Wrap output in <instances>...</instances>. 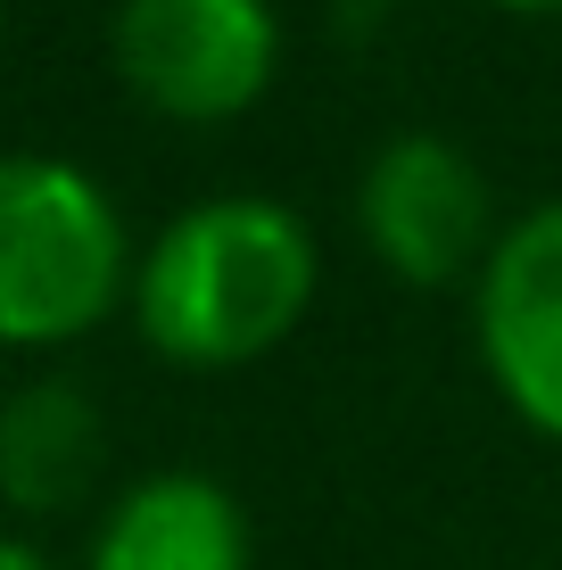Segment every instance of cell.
Masks as SVG:
<instances>
[{"label": "cell", "mask_w": 562, "mask_h": 570, "mask_svg": "<svg viewBox=\"0 0 562 570\" xmlns=\"http://www.w3.org/2000/svg\"><path fill=\"white\" fill-rule=\"evenodd\" d=\"M257 538L224 480L207 471H149L108 497L91 529V570H248Z\"/></svg>", "instance_id": "obj_6"}, {"label": "cell", "mask_w": 562, "mask_h": 570, "mask_svg": "<svg viewBox=\"0 0 562 570\" xmlns=\"http://www.w3.org/2000/svg\"><path fill=\"white\" fill-rule=\"evenodd\" d=\"M0 33H9V0H0Z\"/></svg>", "instance_id": "obj_11"}, {"label": "cell", "mask_w": 562, "mask_h": 570, "mask_svg": "<svg viewBox=\"0 0 562 570\" xmlns=\"http://www.w3.org/2000/svg\"><path fill=\"white\" fill-rule=\"evenodd\" d=\"M0 570H58V562L33 538H9V529H0Z\"/></svg>", "instance_id": "obj_9"}, {"label": "cell", "mask_w": 562, "mask_h": 570, "mask_svg": "<svg viewBox=\"0 0 562 570\" xmlns=\"http://www.w3.org/2000/svg\"><path fill=\"white\" fill-rule=\"evenodd\" d=\"M132 232L83 166L0 157V347H67L132 298Z\"/></svg>", "instance_id": "obj_2"}, {"label": "cell", "mask_w": 562, "mask_h": 570, "mask_svg": "<svg viewBox=\"0 0 562 570\" xmlns=\"http://www.w3.org/2000/svg\"><path fill=\"white\" fill-rule=\"evenodd\" d=\"M323 9H332V33H339V42H373L405 0H323Z\"/></svg>", "instance_id": "obj_8"}, {"label": "cell", "mask_w": 562, "mask_h": 570, "mask_svg": "<svg viewBox=\"0 0 562 570\" xmlns=\"http://www.w3.org/2000/svg\"><path fill=\"white\" fill-rule=\"evenodd\" d=\"M472 323H480V364L505 389V405L562 446V199L496 232Z\"/></svg>", "instance_id": "obj_5"}, {"label": "cell", "mask_w": 562, "mask_h": 570, "mask_svg": "<svg viewBox=\"0 0 562 570\" xmlns=\"http://www.w3.org/2000/svg\"><path fill=\"white\" fill-rule=\"evenodd\" d=\"M356 232L397 282L447 289L463 273L489 265L496 248V190L480 157L447 132H390L356 174Z\"/></svg>", "instance_id": "obj_4"}, {"label": "cell", "mask_w": 562, "mask_h": 570, "mask_svg": "<svg viewBox=\"0 0 562 570\" xmlns=\"http://www.w3.org/2000/svg\"><path fill=\"white\" fill-rule=\"evenodd\" d=\"M108 463V414L75 372H33L0 397V504L9 513H67L91 497Z\"/></svg>", "instance_id": "obj_7"}, {"label": "cell", "mask_w": 562, "mask_h": 570, "mask_svg": "<svg viewBox=\"0 0 562 570\" xmlns=\"http://www.w3.org/2000/svg\"><path fill=\"white\" fill-rule=\"evenodd\" d=\"M323 282L315 232L298 207L265 190H224V199L183 207L132 265V331L183 372H231L274 356L306 323Z\"/></svg>", "instance_id": "obj_1"}, {"label": "cell", "mask_w": 562, "mask_h": 570, "mask_svg": "<svg viewBox=\"0 0 562 570\" xmlns=\"http://www.w3.org/2000/svg\"><path fill=\"white\" fill-rule=\"evenodd\" d=\"M496 9H562V0H496Z\"/></svg>", "instance_id": "obj_10"}, {"label": "cell", "mask_w": 562, "mask_h": 570, "mask_svg": "<svg viewBox=\"0 0 562 570\" xmlns=\"http://www.w3.org/2000/svg\"><path fill=\"white\" fill-rule=\"evenodd\" d=\"M108 67L166 125H231L282 75L274 0H116Z\"/></svg>", "instance_id": "obj_3"}]
</instances>
